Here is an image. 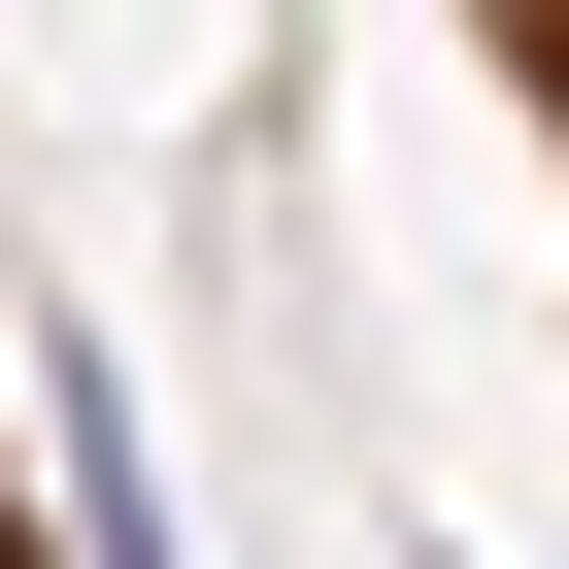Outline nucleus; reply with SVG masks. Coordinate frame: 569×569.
<instances>
[{"instance_id":"nucleus-1","label":"nucleus","mask_w":569,"mask_h":569,"mask_svg":"<svg viewBox=\"0 0 569 569\" xmlns=\"http://www.w3.org/2000/svg\"><path fill=\"white\" fill-rule=\"evenodd\" d=\"M34 469H68V569H168V469H134V402H101V336L34 369Z\"/></svg>"}]
</instances>
